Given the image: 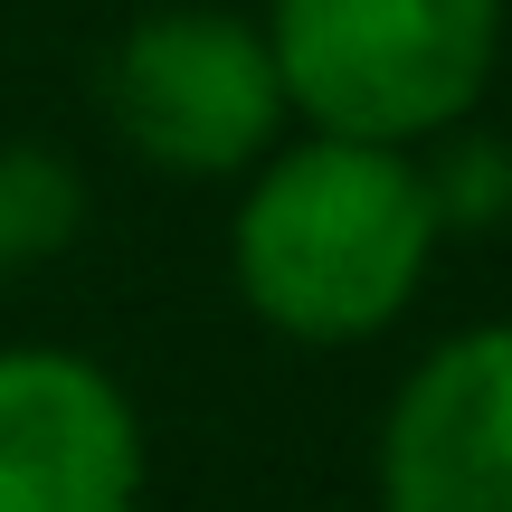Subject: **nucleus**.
<instances>
[{"label": "nucleus", "mask_w": 512, "mask_h": 512, "mask_svg": "<svg viewBox=\"0 0 512 512\" xmlns=\"http://www.w3.org/2000/svg\"><path fill=\"white\" fill-rule=\"evenodd\" d=\"M437 238L446 228L418 152L294 133L247 171V200L228 219V285L275 342L351 351L418 304Z\"/></svg>", "instance_id": "nucleus-1"}, {"label": "nucleus", "mask_w": 512, "mask_h": 512, "mask_svg": "<svg viewBox=\"0 0 512 512\" xmlns=\"http://www.w3.org/2000/svg\"><path fill=\"white\" fill-rule=\"evenodd\" d=\"M266 48L304 133L437 143L503 67V0H266Z\"/></svg>", "instance_id": "nucleus-2"}, {"label": "nucleus", "mask_w": 512, "mask_h": 512, "mask_svg": "<svg viewBox=\"0 0 512 512\" xmlns=\"http://www.w3.org/2000/svg\"><path fill=\"white\" fill-rule=\"evenodd\" d=\"M105 124L133 162L171 181H247L285 143L294 105L266 29L238 10H143L105 48Z\"/></svg>", "instance_id": "nucleus-3"}, {"label": "nucleus", "mask_w": 512, "mask_h": 512, "mask_svg": "<svg viewBox=\"0 0 512 512\" xmlns=\"http://www.w3.org/2000/svg\"><path fill=\"white\" fill-rule=\"evenodd\" d=\"M152 446L114 370L67 342L0 351V512H143Z\"/></svg>", "instance_id": "nucleus-4"}, {"label": "nucleus", "mask_w": 512, "mask_h": 512, "mask_svg": "<svg viewBox=\"0 0 512 512\" xmlns=\"http://www.w3.org/2000/svg\"><path fill=\"white\" fill-rule=\"evenodd\" d=\"M370 484L380 512H512V323H465L418 351Z\"/></svg>", "instance_id": "nucleus-5"}, {"label": "nucleus", "mask_w": 512, "mask_h": 512, "mask_svg": "<svg viewBox=\"0 0 512 512\" xmlns=\"http://www.w3.org/2000/svg\"><path fill=\"white\" fill-rule=\"evenodd\" d=\"M76 228H86V190H76V171L57 162L48 143H10V152H0V275L57 256Z\"/></svg>", "instance_id": "nucleus-6"}, {"label": "nucleus", "mask_w": 512, "mask_h": 512, "mask_svg": "<svg viewBox=\"0 0 512 512\" xmlns=\"http://www.w3.org/2000/svg\"><path fill=\"white\" fill-rule=\"evenodd\" d=\"M427 200H437V228H503L512 219V152L475 124H446L437 143H418Z\"/></svg>", "instance_id": "nucleus-7"}]
</instances>
